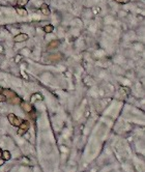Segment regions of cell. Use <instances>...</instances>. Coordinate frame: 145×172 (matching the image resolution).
<instances>
[{
  "instance_id": "cell-1",
  "label": "cell",
  "mask_w": 145,
  "mask_h": 172,
  "mask_svg": "<svg viewBox=\"0 0 145 172\" xmlns=\"http://www.w3.org/2000/svg\"><path fill=\"white\" fill-rule=\"evenodd\" d=\"M29 127H30V121L28 120H22L21 123L19 125V130H18V134L19 135H24L27 131L29 130Z\"/></svg>"
},
{
  "instance_id": "cell-2",
  "label": "cell",
  "mask_w": 145,
  "mask_h": 172,
  "mask_svg": "<svg viewBox=\"0 0 145 172\" xmlns=\"http://www.w3.org/2000/svg\"><path fill=\"white\" fill-rule=\"evenodd\" d=\"M7 119H8V121H10V125H14V127H19L20 123H21V121H22V120L14 113L8 114V116H7Z\"/></svg>"
},
{
  "instance_id": "cell-3",
  "label": "cell",
  "mask_w": 145,
  "mask_h": 172,
  "mask_svg": "<svg viewBox=\"0 0 145 172\" xmlns=\"http://www.w3.org/2000/svg\"><path fill=\"white\" fill-rule=\"evenodd\" d=\"M1 93H3L5 95V97H6V101H8V100L12 99V97H15L16 95H17V93L14 91V90L12 89H7V88H5V89H2V92Z\"/></svg>"
},
{
  "instance_id": "cell-4",
  "label": "cell",
  "mask_w": 145,
  "mask_h": 172,
  "mask_svg": "<svg viewBox=\"0 0 145 172\" xmlns=\"http://www.w3.org/2000/svg\"><path fill=\"white\" fill-rule=\"evenodd\" d=\"M60 46V40H51L47 46V49L49 51H52V50H56L58 47Z\"/></svg>"
},
{
  "instance_id": "cell-5",
  "label": "cell",
  "mask_w": 145,
  "mask_h": 172,
  "mask_svg": "<svg viewBox=\"0 0 145 172\" xmlns=\"http://www.w3.org/2000/svg\"><path fill=\"white\" fill-rule=\"evenodd\" d=\"M27 40H28V34H26V33H20L14 38V40L16 42H26Z\"/></svg>"
},
{
  "instance_id": "cell-6",
  "label": "cell",
  "mask_w": 145,
  "mask_h": 172,
  "mask_svg": "<svg viewBox=\"0 0 145 172\" xmlns=\"http://www.w3.org/2000/svg\"><path fill=\"white\" fill-rule=\"evenodd\" d=\"M20 106H21V108L23 109L26 113H29L30 111H32L33 110V107L31 106V104H29L28 102H24V101H22L21 102V104H20Z\"/></svg>"
},
{
  "instance_id": "cell-7",
  "label": "cell",
  "mask_w": 145,
  "mask_h": 172,
  "mask_svg": "<svg viewBox=\"0 0 145 172\" xmlns=\"http://www.w3.org/2000/svg\"><path fill=\"white\" fill-rule=\"evenodd\" d=\"M41 12L43 13L45 16H49V15L51 14L50 8H49V6H48L46 3H43V4L41 5Z\"/></svg>"
},
{
  "instance_id": "cell-8",
  "label": "cell",
  "mask_w": 145,
  "mask_h": 172,
  "mask_svg": "<svg viewBox=\"0 0 145 172\" xmlns=\"http://www.w3.org/2000/svg\"><path fill=\"white\" fill-rule=\"evenodd\" d=\"M8 102H10V104H12V105H20V104H21L22 100L20 99V97H18V95H16V97H12V99L8 100Z\"/></svg>"
},
{
  "instance_id": "cell-9",
  "label": "cell",
  "mask_w": 145,
  "mask_h": 172,
  "mask_svg": "<svg viewBox=\"0 0 145 172\" xmlns=\"http://www.w3.org/2000/svg\"><path fill=\"white\" fill-rule=\"evenodd\" d=\"M43 30L45 31V33H52L54 31V26H53L52 24H48V25H46L44 27Z\"/></svg>"
},
{
  "instance_id": "cell-10",
  "label": "cell",
  "mask_w": 145,
  "mask_h": 172,
  "mask_svg": "<svg viewBox=\"0 0 145 172\" xmlns=\"http://www.w3.org/2000/svg\"><path fill=\"white\" fill-rule=\"evenodd\" d=\"M2 158L4 161H8L12 159V155L8 150H2Z\"/></svg>"
},
{
  "instance_id": "cell-11",
  "label": "cell",
  "mask_w": 145,
  "mask_h": 172,
  "mask_svg": "<svg viewBox=\"0 0 145 172\" xmlns=\"http://www.w3.org/2000/svg\"><path fill=\"white\" fill-rule=\"evenodd\" d=\"M16 12L18 13V14L20 15V16H26L27 15V12L24 8H20V7H17L16 8Z\"/></svg>"
},
{
  "instance_id": "cell-12",
  "label": "cell",
  "mask_w": 145,
  "mask_h": 172,
  "mask_svg": "<svg viewBox=\"0 0 145 172\" xmlns=\"http://www.w3.org/2000/svg\"><path fill=\"white\" fill-rule=\"evenodd\" d=\"M29 2V0H18V6L23 7Z\"/></svg>"
},
{
  "instance_id": "cell-13",
  "label": "cell",
  "mask_w": 145,
  "mask_h": 172,
  "mask_svg": "<svg viewBox=\"0 0 145 172\" xmlns=\"http://www.w3.org/2000/svg\"><path fill=\"white\" fill-rule=\"evenodd\" d=\"M117 3H119V4H126V3H128L131 0H115Z\"/></svg>"
},
{
  "instance_id": "cell-14",
  "label": "cell",
  "mask_w": 145,
  "mask_h": 172,
  "mask_svg": "<svg viewBox=\"0 0 145 172\" xmlns=\"http://www.w3.org/2000/svg\"><path fill=\"white\" fill-rule=\"evenodd\" d=\"M5 101H6L5 95L3 93H0V103H1V102H5Z\"/></svg>"
},
{
  "instance_id": "cell-15",
  "label": "cell",
  "mask_w": 145,
  "mask_h": 172,
  "mask_svg": "<svg viewBox=\"0 0 145 172\" xmlns=\"http://www.w3.org/2000/svg\"><path fill=\"white\" fill-rule=\"evenodd\" d=\"M4 162H5V161L3 160V159H1V158H0V167H1V166H2L3 164H4Z\"/></svg>"
},
{
  "instance_id": "cell-16",
  "label": "cell",
  "mask_w": 145,
  "mask_h": 172,
  "mask_svg": "<svg viewBox=\"0 0 145 172\" xmlns=\"http://www.w3.org/2000/svg\"><path fill=\"white\" fill-rule=\"evenodd\" d=\"M0 158H2V149L0 148Z\"/></svg>"
},
{
  "instance_id": "cell-17",
  "label": "cell",
  "mask_w": 145,
  "mask_h": 172,
  "mask_svg": "<svg viewBox=\"0 0 145 172\" xmlns=\"http://www.w3.org/2000/svg\"><path fill=\"white\" fill-rule=\"evenodd\" d=\"M0 92H2V88H0Z\"/></svg>"
}]
</instances>
